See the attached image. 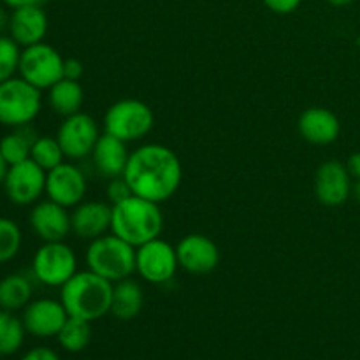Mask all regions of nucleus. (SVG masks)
Here are the masks:
<instances>
[{"instance_id": "obj_1", "label": "nucleus", "mask_w": 360, "mask_h": 360, "mask_svg": "<svg viewBox=\"0 0 360 360\" xmlns=\"http://www.w3.org/2000/svg\"><path fill=\"white\" fill-rule=\"evenodd\" d=\"M123 178L134 195L162 204L181 186L183 165L171 148L158 143L143 144L130 153Z\"/></svg>"}, {"instance_id": "obj_2", "label": "nucleus", "mask_w": 360, "mask_h": 360, "mask_svg": "<svg viewBox=\"0 0 360 360\" xmlns=\"http://www.w3.org/2000/svg\"><path fill=\"white\" fill-rule=\"evenodd\" d=\"M162 231L164 213L158 202L130 195L129 199L112 206L111 232L134 248L160 238Z\"/></svg>"}, {"instance_id": "obj_3", "label": "nucleus", "mask_w": 360, "mask_h": 360, "mask_svg": "<svg viewBox=\"0 0 360 360\" xmlns=\"http://www.w3.org/2000/svg\"><path fill=\"white\" fill-rule=\"evenodd\" d=\"M112 285L115 283L98 276L94 271H77L60 288V301L65 306L69 316L95 322L111 313Z\"/></svg>"}, {"instance_id": "obj_4", "label": "nucleus", "mask_w": 360, "mask_h": 360, "mask_svg": "<svg viewBox=\"0 0 360 360\" xmlns=\"http://www.w3.org/2000/svg\"><path fill=\"white\" fill-rule=\"evenodd\" d=\"M84 259L88 269L111 283H118L136 273V248L112 232L90 241Z\"/></svg>"}, {"instance_id": "obj_5", "label": "nucleus", "mask_w": 360, "mask_h": 360, "mask_svg": "<svg viewBox=\"0 0 360 360\" xmlns=\"http://www.w3.org/2000/svg\"><path fill=\"white\" fill-rule=\"evenodd\" d=\"M104 132L125 141L127 144L146 137L153 130V109L139 98H122L105 111Z\"/></svg>"}, {"instance_id": "obj_6", "label": "nucleus", "mask_w": 360, "mask_h": 360, "mask_svg": "<svg viewBox=\"0 0 360 360\" xmlns=\"http://www.w3.org/2000/svg\"><path fill=\"white\" fill-rule=\"evenodd\" d=\"M42 109V95L39 88L23 77H11L0 83V125H30Z\"/></svg>"}, {"instance_id": "obj_7", "label": "nucleus", "mask_w": 360, "mask_h": 360, "mask_svg": "<svg viewBox=\"0 0 360 360\" xmlns=\"http://www.w3.org/2000/svg\"><path fill=\"white\" fill-rule=\"evenodd\" d=\"M77 273V257L63 241L44 243L32 259V276L46 287L62 288Z\"/></svg>"}, {"instance_id": "obj_8", "label": "nucleus", "mask_w": 360, "mask_h": 360, "mask_svg": "<svg viewBox=\"0 0 360 360\" xmlns=\"http://www.w3.org/2000/svg\"><path fill=\"white\" fill-rule=\"evenodd\" d=\"M63 63L65 58H62L58 49L42 41L21 49L18 72L20 77L42 91L49 90L53 84L63 79Z\"/></svg>"}, {"instance_id": "obj_9", "label": "nucleus", "mask_w": 360, "mask_h": 360, "mask_svg": "<svg viewBox=\"0 0 360 360\" xmlns=\"http://www.w3.org/2000/svg\"><path fill=\"white\" fill-rule=\"evenodd\" d=\"M176 246L162 238L148 241L136 248V273L151 285H165L178 271Z\"/></svg>"}, {"instance_id": "obj_10", "label": "nucleus", "mask_w": 360, "mask_h": 360, "mask_svg": "<svg viewBox=\"0 0 360 360\" xmlns=\"http://www.w3.org/2000/svg\"><path fill=\"white\" fill-rule=\"evenodd\" d=\"M101 136L102 134L94 116L83 111L63 118L62 125L56 132V139L62 146L63 155L70 160H83V158L91 157Z\"/></svg>"}, {"instance_id": "obj_11", "label": "nucleus", "mask_w": 360, "mask_h": 360, "mask_svg": "<svg viewBox=\"0 0 360 360\" xmlns=\"http://www.w3.org/2000/svg\"><path fill=\"white\" fill-rule=\"evenodd\" d=\"M46 174L48 172L39 167L32 158L9 165V171L4 179L7 199L16 206L35 204L42 193H46Z\"/></svg>"}, {"instance_id": "obj_12", "label": "nucleus", "mask_w": 360, "mask_h": 360, "mask_svg": "<svg viewBox=\"0 0 360 360\" xmlns=\"http://www.w3.org/2000/svg\"><path fill=\"white\" fill-rule=\"evenodd\" d=\"M86 176L77 165L63 162L46 174V195L63 207H76L86 195Z\"/></svg>"}, {"instance_id": "obj_13", "label": "nucleus", "mask_w": 360, "mask_h": 360, "mask_svg": "<svg viewBox=\"0 0 360 360\" xmlns=\"http://www.w3.org/2000/svg\"><path fill=\"white\" fill-rule=\"evenodd\" d=\"M67 319H69V313L62 301L49 297L28 302L27 308L23 309V316H21L27 333L34 338H41V340L58 336Z\"/></svg>"}, {"instance_id": "obj_14", "label": "nucleus", "mask_w": 360, "mask_h": 360, "mask_svg": "<svg viewBox=\"0 0 360 360\" xmlns=\"http://www.w3.org/2000/svg\"><path fill=\"white\" fill-rule=\"evenodd\" d=\"M352 193V176L347 164L340 160H327L315 174V195L320 204L338 207L348 200Z\"/></svg>"}, {"instance_id": "obj_15", "label": "nucleus", "mask_w": 360, "mask_h": 360, "mask_svg": "<svg viewBox=\"0 0 360 360\" xmlns=\"http://www.w3.org/2000/svg\"><path fill=\"white\" fill-rule=\"evenodd\" d=\"M178 262L190 274H207L217 269L220 250L204 234H188L176 245Z\"/></svg>"}, {"instance_id": "obj_16", "label": "nucleus", "mask_w": 360, "mask_h": 360, "mask_svg": "<svg viewBox=\"0 0 360 360\" xmlns=\"http://www.w3.org/2000/svg\"><path fill=\"white\" fill-rule=\"evenodd\" d=\"M28 220L34 234L44 243L65 241L67 236L72 232L69 210L49 199L35 202Z\"/></svg>"}, {"instance_id": "obj_17", "label": "nucleus", "mask_w": 360, "mask_h": 360, "mask_svg": "<svg viewBox=\"0 0 360 360\" xmlns=\"http://www.w3.org/2000/svg\"><path fill=\"white\" fill-rule=\"evenodd\" d=\"M112 204L104 200H83L70 213L72 234L84 241H94L111 231Z\"/></svg>"}, {"instance_id": "obj_18", "label": "nucleus", "mask_w": 360, "mask_h": 360, "mask_svg": "<svg viewBox=\"0 0 360 360\" xmlns=\"http://www.w3.org/2000/svg\"><path fill=\"white\" fill-rule=\"evenodd\" d=\"M9 37L21 48L39 44L48 34V16L41 6H27L13 9L9 16Z\"/></svg>"}, {"instance_id": "obj_19", "label": "nucleus", "mask_w": 360, "mask_h": 360, "mask_svg": "<svg viewBox=\"0 0 360 360\" xmlns=\"http://www.w3.org/2000/svg\"><path fill=\"white\" fill-rule=\"evenodd\" d=\"M299 134L316 146L333 144L340 137L341 123L333 111L326 108H309L299 116Z\"/></svg>"}, {"instance_id": "obj_20", "label": "nucleus", "mask_w": 360, "mask_h": 360, "mask_svg": "<svg viewBox=\"0 0 360 360\" xmlns=\"http://www.w3.org/2000/svg\"><path fill=\"white\" fill-rule=\"evenodd\" d=\"M130 151L127 148L125 141L118 139L109 134H102L101 139L97 141L91 153V160H94L95 169L98 174L105 179L118 178L125 172L127 164H129Z\"/></svg>"}, {"instance_id": "obj_21", "label": "nucleus", "mask_w": 360, "mask_h": 360, "mask_svg": "<svg viewBox=\"0 0 360 360\" xmlns=\"http://www.w3.org/2000/svg\"><path fill=\"white\" fill-rule=\"evenodd\" d=\"M144 304L143 287L136 280L118 281L112 285V301H111V315L122 322L134 320L141 313Z\"/></svg>"}, {"instance_id": "obj_22", "label": "nucleus", "mask_w": 360, "mask_h": 360, "mask_svg": "<svg viewBox=\"0 0 360 360\" xmlns=\"http://www.w3.org/2000/svg\"><path fill=\"white\" fill-rule=\"evenodd\" d=\"M48 102L56 115L67 118L81 111L84 104V90L79 81L63 77L48 90Z\"/></svg>"}, {"instance_id": "obj_23", "label": "nucleus", "mask_w": 360, "mask_h": 360, "mask_svg": "<svg viewBox=\"0 0 360 360\" xmlns=\"http://www.w3.org/2000/svg\"><path fill=\"white\" fill-rule=\"evenodd\" d=\"M32 278L23 273H13L2 278L0 280V309L18 311V309L27 308L34 294Z\"/></svg>"}, {"instance_id": "obj_24", "label": "nucleus", "mask_w": 360, "mask_h": 360, "mask_svg": "<svg viewBox=\"0 0 360 360\" xmlns=\"http://www.w3.org/2000/svg\"><path fill=\"white\" fill-rule=\"evenodd\" d=\"M37 137V132L30 125L16 127V129H13V132L6 134L0 139V151H2L7 164L14 165L28 160L32 153V146H34Z\"/></svg>"}, {"instance_id": "obj_25", "label": "nucleus", "mask_w": 360, "mask_h": 360, "mask_svg": "<svg viewBox=\"0 0 360 360\" xmlns=\"http://www.w3.org/2000/svg\"><path fill=\"white\" fill-rule=\"evenodd\" d=\"M23 320L18 319L14 311L0 309V357L14 355L25 343Z\"/></svg>"}, {"instance_id": "obj_26", "label": "nucleus", "mask_w": 360, "mask_h": 360, "mask_svg": "<svg viewBox=\"0 0 360 360\" xmlns=\"http://www.w3.org/2000/svg\"><path fill=\"white\" fill-rule=\"evenodd\" d=\"M58 345L69 354H79L86 350L91 341V322L76 316H69L62 330L56 336Z\"/></svg>"}, {"instance_id": "obj_27", "label": "nucleus", "mask_w": 360, "mask_h": 360, "mask_svg": "<svg viewBox=\"0 0 360 360\" xmlns=\"http://www.w3.org/2000/svg\"><path fill=\"white\" fill-rule=\"evenodd\" d=\"M30 158L39 165V167H42L48 172L51 171V169L58 167L60 164H63L65 155H63V150L56 137L39 136L37 139H35L34 146H32Z\"/></svg>"}, {"instance_id": "obj_28", "label": "nucleus", "mask_w": 360, "mask_h": 360, "mask_svg": "<svg viewBox=\"0 0 360 360\" xmlns=\"http://www.w3.org/2000/svg\"><path fill=\"white\" fill-rule=\"evenodd\" d=\"M23 245V234L14 220L0 217V264L14 260Z\"/></svg>"}, {"instance_id": "obj_29", "label": "nucleus", "mask_w": 360, "mask_h": 360, "mask_svg": "<svg viewBox=\"0 0 360 360\" xmlns=\"http://www.w3.org/2000/svg\"><path fill=\"white\" fill-rule=\"evenodd\" d=\"M20 44L13 37L0 35V83L14 77L20 69Z\"/></svg>"}, {"instance_id": "obj_30", "label": "nucleus", "mask_w": 360, "mask_h": 360, "mask_svg": "<svg viewBox=\"0 0 360 360\" xmlns=\"http://www.w3.org/2000/svg\"><path fill=\"white\" fill-rule=\"evenodd\" d=\"M105 195H108L109 204H118L122 200L129 199L130 195H134L132 190H130L129 183L123 176H118V178L108 179V186H105Z\"/></svg>"}, {"instance_id": "obj_31", "label": "nucleus", "mask_w": 360, "mask_h": 360, "mask_svg": "<svg viewBox=\"0 0 360 360\" xmlns=\"http://www.w3.org/2000/svg\"><path fill=\"white\" fill-rule=\"evenodd\" d=\"M302 0H264L266 7L276 14H290L301 6Z\"/></svg>"}, {"instance_id": "obj_32", "label": "nucleus", "mask_w": 360, "mask_h": 360, "mask_svg": "<svg viewBox=\"0 0 360 360\" xmlns=\"http://www.w3.org/2000/svg\"><path fill=\"white\" fill-rule=\"evenodd\" d=\"M83 74V62H79L77 58H65V63H63V77L72 81H81Z\"/></svg>"}, {"instance_id": "obj_33", "label": "nucleus", "mask_w": 360, "mask_h": 360, "mask_svg": "<svg viewBox=\"0 0 360 360\" xmlns=\"http://www.w3.org/2000/svg\"><path fill=\"white\" fill-rule=\"evenodd\" d=\"M21 360H62L55 350L48 347H35L28 350Z\"/></svg>"}, {"instance_id": "obj_34", "label": "nucleus", "mask_w": 360, "mask_h": 360, "mask_svg": "<svg viewBox=\"0 0 360 360\" xmlns=\"http://www.w3.org/2000/svg\"><path fill=\"white\" fill-rule=\"evenodd\" d=\"M347 169L354 179H360V151L352 155L347 162Z\"/></svg>"}, {"instance_id": "obj_35", "label": "nucleus", "mask_w": 360, "mask_h": 360, "mask_svg": "<svg viewBox=\"0 0 360 360\" xmlns=\"http://www.w3.org/2000/svg\"><path fill=\"white\" fill-rule=\"evenodd\" d=\"M6 6L18 9V7H27V6H41L44 0H2Z\"/></svg>"}, {"instance_id": "obj_36", "label": "nucleus", "mask_w": 360, "mask_h": 360, "mask_svg": "<svg viewBox=\"0 0 360 360\" xmlns=\"http://www.w3.org/2000/svg\"><path fill=\"white\" fill-rule=\"evenodd\" d=\"M7 171H9V164H7V160L4 158L2 151H0V185H4V179H6Z\"/></svg>"}, {"instance_id": "obj_37", "label": "nucleus", "mask_w": 360, "mask_h": 360, "mask_svg": "<svg viewBox=\"0 0 360 360\" xmlns=\"http://www.w3.org/2000/svg\"><path fill=\"white\" fill-rule=\"evenodd\" d=\"M6 28H9V16H7L6 9L0 6V34H2Z\"/></svg>"}, {"instance_id": "obj_38", "label": "nucleus", "mask_w": 360, "mask_h": 360, "mask_svg": "<svg viewBox=\"0 0 360 360\" xmlns=\"http://www.w3.org/2000/svg\"><path fill=\"white\" fill-rule=\"evenodd\" d=\"M327 2L334 7H345V6H350V4H354L355 0H327Z\"/></svg>"}, {"instance_id": "obj_39", "label": "nucleus", "mask_w": 360, "mask_h": 360, "mask_svg": "<svg viewBox=\"0 0 360 360\" xmlns=\"http://www.w3.org/2000/svg\"><path fill=\"white\" fill-rule=\"evenodd\" d=\"M355 193H357V197L360 199V179H357V185H355Z\"/></svg>"}]
</instances>
